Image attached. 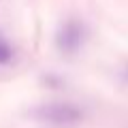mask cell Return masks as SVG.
I'll return each mask as SVG.
<instances>
[{"mask_svg":"<svg viewBox=\"0 0 128 128\" xmlns=\"http://www.w3.org/2000/svg\"><path fill=\"white\" fill-rule=\"evenodd\" d=\"M32 113L36 115L41 122L58 124V126L75 124L81 120V111L75 105H70V102H47V105H41L38 109H34Z\"/></svg>","mask_w":128,"mask_h":128,"instance_id":"1","label":"cell"},{"mask_svg":"<svg viewBox=\"0 0 128 128\" xmlns=\"http://www.w3.org/2000/svg\"><path fill=\"white\" fill-rule=\"evenodd\" d=\"M11 58H13V47L0 36V64H6Z\"/></svg>","mask_w":128,"mask_h":128,"instance_id":"3","label":"cell"},{"mask_svg":"<svg viewBox=\"0 0 128 128\" xmlns=\"http://www.w3.org/2000/svg\"><path fill=\"white\" fill-rule=\"evenodd\" d=\"M83 43V28L77 22H68L58 34V47L66 54H73Z\"/></svg>","mask_w":128,"mask_h":128,"instance_id":"2","label":"cell"}]
</instances>
